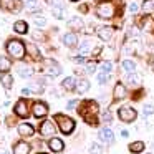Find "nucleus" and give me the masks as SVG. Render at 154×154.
<instances>
[{"instance_id":"obj_15","label":"nucleus","mask_w":154,"mask_h":154,"mask_svg":"<svg viewBox=\"0 0 154 154\" xmlns=\"http://www.w3.org/2000/svg\"><path fill=\"white\" fill-rule=\"evenodd\" d=\"M30 152V146L27 143H17L14 147V154H28Z\"/></svg>"},{"instance_id":"obj_45","label":"nucleus","mask_w":154,"mask_h":154,"mask_svg":"<svg viewBox=\"0 0 154 154\" xmlns=\"http://www.w3.org/2000/svg\"><path fill=\"white\" fill-rule=\"evenodd\" d=\"M121 136H123V137H128V136H129V133H128V131H121Z\"/></svg>"},{"instance_id":"obj_13","label":"nucleus","mask_w":154,"mask_h":154,"mask_svg":"<svg viewBox=\"0 0 154 154\" xmlns=\"http://www.w3.org/2000/svg\"><path fill=\"white\" fill-rule=\"evenodd\" d=\"M15 113H17L20 118H27L28 109H27V103H25L23 100H20L17 104H15Z\"/></svg>"},{"instance_id":"obj_29","label":"nucleus","mask_w":154,"mask_h":154,"mask_svg":"<svg viewBox=\"0 0 154 154\" xmlns=\"http://www.w3.org/2000/svg\"><path fill=\"white\" fill-rule=\"evenodd\" d=\"M108 81H109V73H104V71H101V73L98 75V83H100V85H106Z\"/></svg>"},{"instance_id":"obj_27","label":"nucleus","mask_w":154,"mask_h":154,"mask_svg":"<svg viewBox=\"0 0 154 154\" xmlns=\"http://www.w3.org/2000/svg\"><path fill=\"white\" fill-rule=\"evenodd\" d=\"M10 66H12V63H10L8 58L0 57V71H8V70H10Z\"/></svg>"},{"instance_id":"obj_34","label":"nucleus","mask_w":154,"mask_h":154,"mask_svg":"<svg viewBox=\"0 0 154 154\" xmlns=\"http://www.w3.org/2000/svg\"><path fill=\"white\" fill-rule=\"evenodd\" d=\"M61 7H53V10H51V14H53V17L55 18H58V20H60V18H63V14H61Z\"/></svg>"},{"instance_id":"obj_23","label":"nucleus","mask_w":154,"mask_h":154,"mask_svg":"<svg viewBox=\"0 0 154 154\" xmlns=\"http://www.w3.org/2000/svg\"><path fill=\"white\" fill-rule=\"evenodd\" d=\"M123 70H126L128 73H134L136 71V63L133 60H124L123 61Z\"/></svg>"},{"instance_id":"obj_20","label":"nucleus","mask_w":154,"mask_h":154,"mask_svg":"<svg viewBox=\"0 0 154 154\" xmlns=\"http://www.w3.org/2000/svg\"><path fill=\"white\" fill-rule=\"evenodd\" d=\"M124 96H126V88L121 83H118L116 86H114V98H116V100H121V98H124Z\"/></svg>"},{"instance_id":"obj_44","label":"nucleus","mask_w":154,"mask_h":154,"mask_svg":"<svg viewBox=\"0 0 154 154\" xmlns=\"http://www.w3.org/2000/svg\"><path fill=\"white\" fill-rule=\"evenodd\" d=\"M75 61H76V63H85V57H76Z\"/></svg>"},{"instance_id":"obj_6","label":"nucleus","mask_w":154,"mask_h":154,"mask_svg":"<svg viewBox=\"0 0 154 154\" xmlns=\"http://www.w3.org/2000/svg\"><path fill=\"white\" fill-rule=\"evenodd\" d=\"M96 14H98V17H101V18H111L114 15L113 4H109V2H103V4H100L98 8H96Z\"/></svg>"},{"instance_id":"obj_8","label":"nucleus","mask_w":154,"mask_h":154,"mask_svg":"<svg viewBox=\"0 0 154 154\" xmlns=\"http://www.w3.org/2000/svg\"><path fill=\"white\" fill-rule=\"evenodd\" d=\"M40 133L43 136H53L55 134V124L53 121H43L40 126Z\"/></svg>"},{"instance_id":"obj_43","label":"nucleus","mask_w":154,"mask_h":154,"mask_svg":"<svg viewBox=\"0 0 154 154\" xmlns=\"http://www.w3.org/2000/svg\"><path fill=\"white\" fill-rule=\"evenodd\" d=\"M30 93H32V90H30V88H23V90H22V94H25V96H28Z\"/></svg>"},{"instance_id":"obj_17","label":"nucleus","mask_w":154,"mask_h":154,"mask_svg":"<svg viewBox=\"0 0 154 154\" xmlns=\"http://www.w3.org/2000/svg\"><path fill=\"white\" fill-rule=\"evenodd\" d=\"M18 133H20L22 136H32V134H33V128H32L30 124L23 123V124L18 126Z\"/></svg>"},{"instance_id":"obj_12","label":"nucleus","mask_w":154,"mask_h":154,"mask_svg":"<svg viewBox=\"0 0 154 154\" xmlns=\"http://www.w3.org/2000/svg\"><path fill=\"white\" fill-rule=\"evenodd\" d=\"M48 146H50V149L53 151V152H61V151H63V141L58 139V137H51Z\"/></svg>"},{"instance_id":"obj_26","label":"nucleus","mask_w":154,"mask_h":154,"mask_svg":"<svg viewBox=\"0 0 154 154\" xmlns=\"http://www.w3.org/2000/svg\"><path fill=\"white\" fill-rule=\"evenodd\" d=\"M18 75H20L22 78H30L32 75H33V70H32L30 66H22V68H18Z\"/></svg>"},{"instance_id":"obj_14","label":"nucleus","mask_w":154,"mask_h":154,"mask_svg":"<svg viewBox=\"0 0 154 154\" xmlns=\"http://www.w3.org/2000/svg\"><path fill=\"white\" fill-rule=\"evenodd\" d=\"M61 86H63L66 91H73V90H76V80H75L73 76H68V78H65V80L61 81Z\"/></svg>"},{"instance_id":"obj_30","label":"nucleus","mask_w":154,"mask_h":154,"mask_svg":"<svg viewBox=\"0 0 154 154\" xmlns=\"http://www.w3.org/2000/svg\"><path fill=\"white\" fill-rule=\"evenodd\" d=\"M103 152V149H101V146L98 143H91L90 146V154H101Z\"/></svg>"},{"instance_id":"obj_40","label":"nucleus","mask_w":154,"mask_h":154,"mask_svg":"<svg viewBox=\"0 0 154 154\" xmlns=\"http://www.w3.org/2000/svg\"><path fill=\"white\" fill-rule=\"evenodd\" d=\"M86 71H88V73H94V71H96V65H94V63H88Z\"/></svg>"},{"instance_id":"obj_36","label":"nucleus","mask_w":154,"mask_h":154,"mask_svg":"<svg viewBox=\"0 0 154 154\" xmlns=\"http://www.w3.org/2000/svg\"><path fill=\"white\" fill-rule=\"evenodd\" d=\"M28 88L32 90V93H42V91H43V88H42V85H38V83H33V85H30Z\"/></svg>"},{"instance_id":"obj_7","label":"nucleus","mask_w":154,"mask_h":154,"mask_svg":"<svg viewBox=\"0 0 154 154\" xmlns=\"http://www.w3.org/2000/svg\"><path fill=\"white\" fill-rule=\"evenodd\" d=\"M100 139L103 141V143H106V144H113L114 143L113 131H111L109 128H103V129L100 131Z\"/></svg>"},{"instance_id":"obj_21","label":"nucleus","mask_w":154,"mask_h":154,"mask_svg":"<svg viewBox=\"0 0 154 154\" xmlns=\"http://www.w3.org/2000/svg\"><path fill=\"white\" fill-rule=\"evenodd\" d=\"M61 73V68H60V65L58 63H50L48 65V75H50V76H58V75Z\"/></svg>"},{"instance_id":"obj_33","label":"nucleus","mask_w":154,"mask_h":154,"mask_svg":"<svg viewBox=\"0 0 154 154\" xmlns=\"http://www.w3.org/2000/svg\"><path fill=\"white\" fill-rule=\"evenodd\" d=\"M128 83L137 85V83H139V76H137V75H134V73H129V75H128Z\"/></svg>"},{"instance_id":"obj_25","label":"nucleus","mask_w":154,"mask_h":154,"mask_svg":"<svg viewBox=\"0 0 154 154\" xmlns=\"http://www.w3.org/2000/svg\"><path fill=\"white\" fill-rule=\"evenodd\" d=\"M144 149V143L143 141H136V143L129 144V151L131 152H143Z\"/></svg>"},{"instance_id":"obj_1","label":"nucleus","mask_w":154,"mask_h":154,"mask_svg":"<svg viewBox=\"0 0 154 154\" xmlns=\"http://www.w3.org/2000/svg\"><path fill=\"white\" fill-rule=\"evenodd\" d=\"M78 111H80V114H81V116H83L90 124H96V121H94L93 118H94V114L98 113V104L94 103V101H85Z\"/></svg>"},{"instance_id":"obj_42","label":"nucleus","mask_w":154,"mask_h":154,"mask_svg":"<svg viewBox=\"0 0 154 154\" xmlns=\"http://www.w3.org/2000/svg\"><path fill=\"white\" fill-rule=\"evenodd\" d=\"M76 104H78V101H76V100H71L70 103H68V106H66V108H68V109H73V108L76 106Z\"/></svg>"},{"instance_id":"obj_50","label":"nucleus","mask_w":154,"mask_h":154,"mask_svg":"<svg viewBox=\"0 0 154 154\" xmlns=\"http://www.w3.org/2000/svg\"><path fill=\"white\" fill-rule=\"evenodd\" d=\"M152 147H154V144H152Z\"/></svg>"},{"instance_id":"obj_3","label":"nucleus","mask_w":154,"mask_h":154,"mask_svg":"<svg viewBox=\"0 0 154 154\" xmlns=\"http://www.w3.org/2000/svg\"><path fill=\"white\" fill-rule=\"evenodd\" d=\"M57 121H58V124H60V129H61V133H63V134L73 133L75 121L71 119V118H66V116H63V114H57Z\"/></svg>"},{"instance_id":"obj_2","label":"nucleus","mask_w":154,"mask_h":154,"mask_svg":"<svg viewBox=\"0 0 154 154\" xmlns=\"http://www.w3.org/2000/svg\"><path fill=\"white\" fill-rule=\"evenodd\" d=\"M7 51L14 58H23L25 47H23V43H20L18 40H12V42H8V43H7Z\"/></svg>"},{"instance_id":"obj_38","label":"nucleus","mask_w":154,"mask_h":154,"mask_svg":"<svg viewBox=\"0 0 154 154\" xmlns=\"http://www.w3.org/2000/svg\"><path fill=\"white\" fill-rule=\"evenodd\" d=\"M103 121L104 123H111V121H113V114H111V111H106V113L103 114Z\"/></svg>"},{"instance_id":"obj_11","label":"nucleus","mask_w":154,"mask_h":154,"mask_svg":"<svg viewBox=\"0 0 154 154\" xmlns=\"http://www.w3.org/2000/svg\"><path fill=\"white\" fill-rule=\"evenodd\" d=\"M61 42H63L66 47L73 48V47H76V43H78V37L75 33H65L63 38H61Z\"/></svg>"},{"instance_id":"obj_18","label":"nucleus","mask_w":154,"mask_h":154,"mask_svg":"<svg viewBox=\"0 0 154 154\" xmlns=\"http://www.w3.org/2000/svg\"><path fill=\"white\" fill-rule=\"evenodd\" d=\"M88 90H90V81H88V80L76 81V91H78V93H86Z\"/></svg>"},{"instance_id":"obj_5","label":"nucleus","mask_w":154,"mask_h":154,"mask_svg":"<svg viewBox=\"0 0 154 154\" xmlns=\"http://www.w3.org/2000/svg\"><path fill=\"white\" fill-rule=\"evenodd\" d=\"M23 7L20 0H0V8L7 12H14V14H18V10Z\"/></svg>"},{"instance_id":"obj_19","label":"nucleus","mask_w":154,"mask_h":154,"mask_svg":"<svg viewBox=\"0 0 154 154\" xmlns=\"http://www.w3.org/2000/svg\"><path fill=\"white\" fill-rule=\"evenodd\" d=\"M91 48H93V43H91L90 40H83L80 43V53L81 55H86V53H90V51H91Z\"/></svg>"},{"instance_id":"obj_10","label":"nucleus","mask_w":154,"mask_h":154,"mask_svg":"<svg viewBox=\"0 0 154 154\" xmlns=\"http://www.w3.org/2000/svg\"><path fill=\"white\" fill-rule=\"evenodd\" d=\"M98 37H100L103 42H109L111 38H113V28H111V27H101V28H98Z\"/></svg>"},{"instance_id":"obj_31","label":"nucleus","mask_w":154,"mask_h":154,"mask_svg":"<svg viewBox=\"0 0 154 154\" xmlns=\"http://www.w3.org/2000/svg\"><path fill=\"white\" fill-rule=\"evenodd\" d=\"M33 22H35L37 27H42V28L47 25V18H45V17H33Z\"/></svg>"},{"instance_id":"obj_39","label":"nucleus","mask_w":154,"mask_h":154,"mask_svg":"<svg viewBox=\"0 0 154 154\" xmlns=\"http://www.w3.org/2000/svg\"><path fill=\"white\" fill-rule=\"evenodd\" d=\"M27 48H28V50H30V53L33 55V57H38V50H37V48L33 47V45H27Z\"/></svg>"},{"instance_id":"obj_48","label":"nucleus","mask_w":154,"mask_h":154,"mask_svg":"<svg viewBox=\"0 0 154 154\" xmlns=\"http://www.w3.org/2000/svg\"><path fill=\"white\" fill-rule=\"evenodd\" d=\"M5 154H10V152H5Z\"/></svg>"},{"instance_id":"obj_28","label":"nucleus","mask_w":154,"mask_h":154,"mask_svg":"<svg viewBox=\"0 0 154 154\" xmlns=\"http://www.w3.org/2000/svg\"><path fill=\"white\" fill-rule=\"evenodd\" d=\"M68 25H70V27H73V28H81V27H83V22H81L80 17H73V18H70V20H68Z\"/></svg>"},{"instance_id":"obj_49","label":"nucleus","mask_w":154,"mask_h":154,"mask_svg":"<svg viewBox=\"0 0 154 154\" xmlns=\"http://www.w3.org/2000/svg\"><path fill=\"white\" fill-rule=\"evenodd\" d=\"M40 154H45V152H40Z\"/></svg>"},{"instance_id":"obj_47","label":"nucleus","mask_w":154,"mask_h":154,"mask_svg":"<svg viewBox=\"0 0 154 154\" xmlns=\"http://www.w3.org/2000/svg\"><path fill=\"white\" fill-rule=\"evenodd\" d=\"M71 2H78V0H71Z\"/></svg>"},{"instance_id":"obj_9","label":"nucleus","mask_w":154,"mask_h":154,"mask_svg":"<svg viewBox=\"0 0 154 154\" xmlns=\"http://www.w3.org/2000/svg\"><path fill=\"white\" fill-rule=\"evenodd\" d=\"M48 113V106L45 103H35L33 104V116L35 118H43Z\"/></svg>"},{"instance_id":"obj_32","label":"nucleus","mask_w":154,"mask_h":154,"mask_svg":"<svg viewBox=\"0 0 154 154\" xmlns=\"http://www.w3.org/2000/svg\"><path fill=\"white\" fill-rule=\"evenodd\" d=\"M111 70H113V63L111 61H104L101 65V71H104V73H111Z\"/></svg>"},{"instance_id":"obj_4","label":"nucleus","mask_w":154,"mask_h":154,"mask_svg":"<svg viewBox=\"0 0 154 154\" xmlns=\"http://www.w3.org/2000/svg\"><path fill=\"white\" fill-rule=\"evenodd\" d=\"M118 116H119V119L124 121V123H133L137 118V113H136V109H133V108H129V106H123V108L118 109Z\"/></svg>"},{"instance_id":"obj_35","label":"nucleus","mask_w":154,"mask_h":154,"mask_svg":"<svg viewBox=\"0 0 154 154\" xmlns=\"http://www.w3.org/2000/svg\"><path fill=\"white\" fill-rule=\"evenodd\" d=\"M143 8H144L146 12H151V10H154V2H152V0H146V2L143 4Z\"/></svg>"},{"instance_id":"obj_41","label":"nucleus","mask_w":154,"mask_h":154,"mask_svg":"<svg viewBox=\"0 0 154 154\" xmlns=\"http://www.w3.org/2000/svg\"><path fill=\"white\" fill-rule=\"evenodd\" d=\"M137 8H139V7H137V4H134V2L129 5V12H131V14H136V12H137Z\"/></svg>"},{"instance_id":"obj_24","label":"nucleus","mask_w":154,"mask_h":154,"mask_svg":"<svg viewBox=\"0 0 154 154\" xmlns=\"http://www.w3.org/2000/svg\"><path fill=\"white\" fill-rule=\"evenodd\" d=\"M0 81H2V85H4L5 90H10L12 85H14V78H12L10 75H4V76L0 78Z\"/></svg>"},{"instance_id":"obj_46","label":"nucleus","mask_w":154,"mask_h":154,"mask_svg":"<svg viewBox=\"0 0 154 154\" xmlns=\"http://www.w3.org/2000/svg\"><path fill=\"white\" fill-rule=\"evenodd\" d=\"M86 8H88L86 5H81V8H80V10H81V12H83V14H85V12H86Z\"/></svg>"},{"instance_id":"obj_16","label":"nucleus","mask_w":154,"mask_h":154,"mask_svg":"<svg viewBox=\"0 0 154 154\" xmlns=\"http://www.w3.org/2000/svg\"><path fill=\"white\" fill-rule=\"evenodd\" d=\"M14 30L17 32V33H27V32H28V25H27V22H23V20L15 22V23H14Z\"/></svg>"},{"instance_id":"obj_37","label":"nucleus","mask_w":154,"mask_h":154,"mask_svg":"<svg viewBox=\"0 0 154 154\" xmlns=\"http://www.w3.org/2000/svg\"><path fill=\"white\" fill-rule=\"evenodd\" d=\"M143 113H144V116L152 114L154 113V106H152V104H146V106H144V109H143Z\"/></svg>"},{"instance_id":"obj_22","label":"nucleus","mask_w":154,"mask_h":154,"mask_svg":"<svg viewBox=\"0 0 154 154\" xmlns=\"http://www.w3.org/2000/svg\"><path fill=\"white\" fill-rule=\"evenodd\" d=\"M25 7L30 12H37V10H40V2H38V0H27Z\"/></svg>"}]
</instances>
